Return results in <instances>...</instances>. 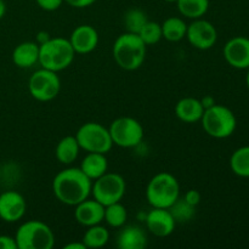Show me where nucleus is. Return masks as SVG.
I'll return each mask as SVG.
<instances>
[{
	"mask_svg": "<svg viewBox=\"0 0 249 249\" xmlns=\"http://www.w3.org/2000/svg\"><path fill=\"white\" fill-rule=\"evenodd\" d=\"M92 181L80 168H67L56 174L53 181V192L63 204L75 207L91 194Z\"/></svg>",
	"mask_w": 249,
	"mask_h": 249,
	"instance_id": "obj_1",
	"label": "nucleus"
},
{
	"mask_svg": "<svg viewBox=\"0 0 249 249\" xmlns=\"http://www.w3.org/2000/svg\"><path fill=\"white\" fill-rule=\"evenodd\" d=\"M112 53L119 67L125 71H135L145 61L146 44L138 34L126 32L116 39Z\"/></svg>",
	"mask_w": 249,
	"mask_h": 249,
	"instance_id": "obj_2",
	"label": "nucleus"
},
{
	"mask_svg": "<svg viewBox=\"0 0 249 249\" xmlns=\"http://www.w3.org/2000/svg\"><path fill=\"white\" fill-rule=\"evenodd\" d=\"M75 53L70 40L65 38L48 39L39 45V61L41 68L60 72L72 65Z\"/></svg>",
	"mask_w": 249,
	"mask_h": 249,
	"instance_id": "obj_3",
	"label": "nucleus"
},
{
	"mask_svg": "<svg viewBox=\"0 0 249 249\" xmlns=\"http://www.w3.org/2000/svg\"><path fill=\"white\" fill-rule=\"evenodd\" d=\"M180 197V185L170 173L156 174L146 189V198L152 208L169 209Z\"/></svg>",
	"mask_w": 249,
	"mask_h": 249,
	"instance_id": "obj_4",
	"label": "nucleus"
},
{
	"mask_svg": "<svg viewBox=\"0 0 249 249\" xmlns=\"http://www.w3.org/2000/svg\"><path fill=\"white\" fill-rule=\"evenodd\" d=\"M201 122L204 131L214 139L229 138L237 126L235 113L229 107L216 104L204 109Z\"/></svg>",
	"mask_w": 249,
	"mask_h": 249,
	"instance_id": "obj_5",
	"label": "nucleus"
},
{
	"mask_svg": "<svg viewBox=\"0 0 249 249\" xmlns=\"http://www.w3.org/2000/svg\"><path fill=\"white\" fill-rule=\"evenodd\" d=\"M15 240L17 249H51L55 245L53 230L39 220H29L22 224Z\"/></svg>",
	"mask_w": 249,
	"mask_h": 249,
	"instance_id": "obj_6",
	"label": "nucleus"
},
{
	"mask_svg": "<svg viewBox=\"0 0 249 249\" xmlns=\"http://www.w3.org/2000/svg\"><path fill=\"white\" fill-rule=\"evenodd\" d=\"M75 139L80 148L87 152L108 153L113 146L111 134L102 124L95 122H88L83 124L75 133Z\"/></svg>",
	"mask_w": 249,
	"mask_h": 249,
	"instance_id": "obj_7",
	"label": "nucleus"
},
{
	"mask_svg": "<svg viewBox=\"0 0 249 249\" xmlns=\"http://www.w3.org/2000/svg\"><path fill=\"white\" fill-rule=\"evenodd\" d=\"M125 180L122 175L116 173H106L99 179L94 180L91 194L94 199L106 207L121 202L125 195Z\"/></svg>",
	"mask_w": 249,
	"mask_h": 249,
	"instance_id": "obj_8",
	"label": "nucleus"
},
{
	"mask_svg": "<svg viewBox=\"0 0 249 249\" xmlns=\"http://www.w3.org/2000/svg\"><path fill=\"white\" fill-rule=\"evenodd\" d=\"M108 130L113 145L119 147H135L143 139L142 125L140 122L131 117H121L114 119Z\"/></svg>",
	"mask_w": 249,
	"mask_h": 249,
	"instance_id": "obj_9",
	"label": "nucleus"
},
{
	"mask_svg": "<svg viewBox=\"0 0 249 249\" xmlns=\"http://www.w3.org/2000/svg\"><path fill=\"white\" fill-rule=\"evenodd\" d=\"M28 89L32 97L36 99V101H51L60 92V78L56 72L41 68V70L34 72L29 78Z\"/></svg>",
	"mask_w": 249,
	"mask_h": 249,
	"instance_id": "obj_10",
	"label": "nucleus"
},
{
	"mask_svg": "<svg viewBox=\"0 0 249 249\" xmlns=\"http://www.w3.org/2000/svg\"><path fill=\"white\" fill-rule=\"evenodd\" d=\"M186 38L194 48L198 50H208L215 45L218 32L213 23L206 19L197 18L187 26Z\"/></svg>",
	"mask_w": 249,
	"mask_h": 249,
	"instance_id": "obj_11",
	"label": "nucleus"
},
{
	"mask_svg": "<svg viewBox=\"0 0 249 249\" xmlns=\"http://www.w3.org/2000/svg\"><path fill=\"white\" fill-rule=\"evenodd\" d=\"M27 211L26 199L16 191H6L0 195V219L6 223L21 220Z\"/></svg>",
	"mask_w": 249,
	"mask_h": 249,
	"instance_id": "obj_12",
	"label": "nucleus"
},
{
	"mask_svg": "<svg viewBox=\"0 0 249 249\" xmlns=\"http://www.w3.org/2000/svg\"><path fill=\"white\" fill-rule=\"evenodd\" d=\"M224 57L226 62L237 70L249 67V39L246 36H235L224 46Z\"/></svg>",
	"mask_w": 249,
	"mask_h": 249,
	"instance_id": "obj_13",
	"label": "nucleus"
},
{
	"mask_svg": "<svg viewBox=\"0 0 249 249\" xmlns=\"http://www.w3.org/2000/svg\"><path fill=\"white\" fill-rule=\"evenodd\" d=\"M175 225L177 221L169 209L152 208L146 218V226L156 237H168L175 230Z\"/></svg>",
	"mask_w": 249,
	"mask_h": 249,
	"instance_id": "obj_14",
	"label": "nucleus"
},
{
	"mask_svg": "<svg viewBox=\"0 0 249 249\" xmlns=\"http://www.w3.org/2000/svg\"><path fill=\"white\" fill-rule=\"evenodd\" d=\"M75 53L87 55L94 51L99 44V33L96 29L89 24L78 26L68 39Z\"/></svg>",
	"mask_w": 249,
	"mask_h": 249,
	"instance_id": "obj_15",
	"label": "nucleus"
},
{
	"mask_svg": "<svg viewBox=\"0 0 249 249\" xmlns=\"http://www.w3.org/2000/svg\"><path fill=\"white\" fill-rule=\"evenodd\" d=\"M75 220L83 226H94L101 224L105 216V206L96 199H84L75 206Z\"/></svg>",
	"mask_w": 249,
	"mask_h": 249,
	"instance_id": "obj_16",
	"label": "nucleus"
},
{
	"mask_svg": "<svg viewBox=\"0 0 249 249\" xmlns=\"http://www.w3.org/2000/svg\"><path fill=\"white\" fill-rule=\"evenodd\" d=\"M203 113L204 107L201 100L195 97H184L175 106V114L184 123H197L201 121Z\"/></svg>",
	"mask_w": 249,
	"mask_h": 249,
	"instance_id": "obj_17",
	"label": "nucleus"
},
{
	"mask_svg": "<svg viewBox=\"0 0 249 249\" xmlns=\"http://www.w3.org/2000/svg\"><path fill=\"white\" fill-rule=\"evenodd\" d=\"M79 168L91 181H94L107 173L108 162H107L106 155L97 152H88V155L83 158Z\"/></svg>",
	"mask_w": 249,
	"mask_h": 249,
	"instance_id": "obj_18",
	"label": "nucleus"
},
{
	"mask_svg": "<svg viewBox=\"0 0 249 249\" xmlns=\"http://www.w3.org/2000/svg\"><path fill=\"white\" fill-rule=\"evenodd\" d=\"M12 61L19 68L33 67L39 61V45L33 41L18 44L12 51Z\"/></svg>",
	"mask_w": 249,
	"mask_h": 249,
	"instance_id": "obj_19",
	"label": "nucleus"
},
{
	"mask_svg": "<svg viewBox=\"0 0 249 249\" xmlns=\"http://www.w3.org/2000/svg\"><path fill=\"white\" fill-rule=\"evenodd\" d=\"M147 245L145 232L138 226L123 229L117 238V246L121 249H142Z\"/></svg>",
	"mask_w": 249,
	"mask_h": 249,
	"instance_id": "obj_20",
	"label": "nucleus"
},
{
	"mask_svg": "<svg viewBox=\"0 0 249 249\" xmlns=\"http://www.w3.org/2000/svg\"><path fill=\"white\" fill-rule=\"evenodd\" d=\"M80 146L75 136L68 135L58 141L55 150V156L57 160L62 164H72L79 155Z\"/></svg>",
	"mask_w": 249,
	"mask_h": 249,
	"instance_id": "obj_21",
	"label": "nucleus"
},
{
	"mask_svg": "<svg viewBox=\"0 0 249 249\" xmlns=\"http://www.w3.org/2000/svg\"><path fill=\"white\" fill-rule=\"evenodd\" d=\"M160 26H162L163 38L167 39L168 41L177 43L186 36L187 24L180 17H169Z\"/></svg>",
	"mask_w": 249,
	"mask_h": 249,
	"instance_id": "obj_22",
	"label": "nucleus"
},
{
	"mask_svg": "<svg viewBox=\"0 0 249 249\" xmlns=\"http://www.w3.org/2000/svg\"><path fill=\"white\" fill-rule=\"evenodd\" d=\"M177 5L182 16L197 19L207 14L209 9V0H178Z\"/></svg>",
	"mask_w": 249,
	"mask_h": 249,
	"instance_id": "obj_23",
	"label": "nucleus"
},
{
	"mask_svg": "<svg viewBox=\"0 0 249 249\" xmlns=\"http://www.w3.org/2000/svg\"><path fill=\"white\" fill-rule=\"evenodd\" d=\"M109 241V232L106 228L100 224L94 226H89L85 231L83 243L87 248H102L106 246Z\"/></svg>",
	"mask_w": 249,
	"mask_h": 249,
	"instance_id": "obj_24",
	"label": "nucleus"
},
{
	"mask_svg": "<svg viewBox=\"0 0 249 249\" xmlns=\"http://www.w3.org/2000/svg\"><path fill=\"white\" fill-rule=\"evenodd\" d=\"M230 168L237 177L249 178V146L237 148L231 155Z\"/></svg>",
	"mask_w": 249,
	"mask_h": 249,
	"instance_id": "obj_25",
	"label": "nucleus"
},
{
	"mask_svg": "<svg viewBox=\"0 0 249 249\" xmlns=\"http://www.w3.org/2000/svg\"><path fill=\"white\" fill-rule=\"evenodd\" d=\"M126 219H128V213L125 207L121 202L105 207L104 220L111 228H122L125 224Z\"/></svg>",
	"mask_w": 249,
	"mask_h": 249,
	"instance_id": "obj_26",
	"label": "nucleus"
},
{
	"mask_svg": "<svg viewBox=\"0 0 249 249\" xmlns=\"http://www.w3.org/2000/svg\"><path fill=\"white\" fill-rule=\"evenodd\" d=\"M147 21L148 19L145 12L139 9L129 10L124 16V24L129 33L139 34Z\"/></svg>",
	"mask_w": 249,
	"mask_h": 249,
	"instance_id": "obj_27",
	"label": "nucleus"
},
{
	"mask_svg": "<svg viewBox=\"0 0 249 249\" xmlns=\"http://www.w3.org/2000/svg\"><path fill=\"white\" fill-rule=\"evenodd\" d=\"M138 36L146 44V46L155 45V44H157L163 38L162 26L158 22L147 21Z\"/></svg>",
	"mask_w": 249,
	"mask_h": 249,
	"instance_id": "obj_28",
	"label": "nucleus"
},
{
	"mask_svg": "<svg viewBox=\"0 0 249 249\" xmlns=\"http://www.w3.org/2000/svg\"><path fill=\"white\" fill-rule=\"evenodd\" d=\"M194 208L195 207L187 204L184 199H182V201L178 199V201L170 207L169 211L170 213L173 214V216H174L175 221L178 223V221H189L190 219L194 216Z\"/></svg>",
	"mask_w": 249,
	"mask_h": 249,
	"instance_id": "obj_29",
	"label": "nucleus"
},
{
	"mask_svg": "<svg viewBox=\"0 0 249 249\" xmlns=\"http://www.w3.org/2000/svg\"><path fill=\"white\" fill-rule=\"evenodd\" d=\"M36 1L45 11H55L62 5L63 0H36Z\"/></svg>",
	"mask_w": 249,
	"mask_h": 249,
	"instance_id": "obj_30",
	"label": "nucleus"
},
{
	"mask_svg": "<svg viewBox=\"0 0 249 249\" xmlns=\"http://www.w3.org/2000/svg\"><path fill=\"white\" fill-rule=\"evenodd\" d=\"M184 201L192 207L198 206L199 202H201V194L197 190H190L185 194Z\"/></svg>",
	"mask_w": 249,
	"mask_h": 249,
	"instance_id": "obj_31",
	"label": "nucleus"
},
{
	"mask_svg": "<svg viewBox=\"0 0 249 249\" xmlns=\"http://www.w3.org/2000/svg\"><path fill=\"white\" fill-rule=\"evenodd\" d=\"M0 249H17L16 240L10 236L0 235Z\"/></svg>",
	"mask_w": 249,
	"mask_h": 249,
	"instance_id": "obj_32",
	"label": "nucleus"
},
{
	"mask_svg": "<svg viewBox=\"0 0 249 249\" xmlns=\"http://www.w3.org/2000/svg\"><path fill=\"white\" fill-rule=\"evenodd\" d=\"M63 1H66L70 6L75 7V9H84V7L94 4L96 0H63Z\"/></svg>",
	"mask_w": 249,
	"mask_h": 249,
	"instance_id": "obj_33",
	"label": "nucleus"
},
{
	"mask_svg": "<svg viewBox=\"0 0 249 249\" xmlns=\"http://www.w3.org/2000/svg\"><path fill=\"white\" fill-rule=\"evenodd\" d=\"M65 249H87V247H85V245L82 242H71L68 243V245H66L65 247H63Z\"/></svg>",
	"mask_w": 249,
	"mask_h": 249,
	"instance_id": "obj_34",
	"label": "nucleus"
},
{
	"mask_svg": "<svg viewBox=\"0 0 249 249\" xmlns=\"http://www.w3.org/2000/svg\"><path fill=\"white\" fill-rule=\"evenodd\" d=\"M201 102H202V105H203L204 109L208 108V107H211V106H213V105L215 104L213 100V97H211V96H206L204 99L201 100Z\"/></svg>",
	"mask_w": 249,
	"mask_h": 249,
	"instance_id": "obj_35",
	"label": "nucleus"
},
{
	"mask_svg": "<svg viewBox=\"0 0 249 249\" xmlns=\"http://www.w3.org/2000/svg\"><path fill=\"white\" fill-rule=\"evenodd\" d=\"M5 12H6V5H5L4 0H0V19L4 17Z\"/></svg>",
	"mask_w": 249,
	"mask_h": 249,
	"instance_id": "obj_36",
	"label": "nucleus"
},
{
	"mask_svg": "<svg viewBox=\"0 0 249 249\" xmlns=\"http://www.w3.org/2000/svg\"><path fill=\"white\" fill-rule=\"evenodd\" d=\"M247 70H248V72H247V75H246V84H247V87L249 89V67L247 68Z\"/></svg>",
	"mask_w": 249,
	"mask_h": 249,
	"instance_id": "obj_37",
	"label": "nucleus"
},
{
	"mask_svg": "<svg viewBox=\"0 0 249 249\" xmlns=\"http://www.w3.org/2000/svg\"><path fill=\"white\" fill-rule=\"evenodd\" d=\"M164 1H167V2H177L178 0H164Z\"/></svg>",
	"mask_w": 249,
	"mask_h": 249,
	"instance_id": "obj_38",
	"label": "nucleus"
},
{
	"mask_svg": "<svg viewBox=\"0 0 249 249\" xmlns=\"http://www.w3.org/2000/svg\"><path fill=\"white\" fill-rule=\"evenodd\" d=\"M0 178H1V170H0Z\"/></svg>",
	"mask_w": 249,
	"mask_h": 249,
	"instance_id": "obj_39",
	"label": "nucleus"
}]
</instances>
